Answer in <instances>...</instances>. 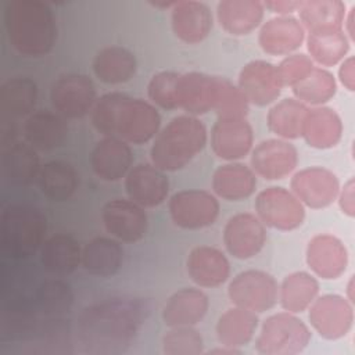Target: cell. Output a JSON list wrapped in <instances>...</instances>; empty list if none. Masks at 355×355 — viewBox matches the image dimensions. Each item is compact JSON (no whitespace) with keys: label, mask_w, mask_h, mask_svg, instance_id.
<instances>
[{"label":"cell","mask_w":355,"mask_h":355,"mask_svg":"<svg viewBox=\"0 0 355 355\" xmlns=\"http://www.w3.org/2000/svg\"><path fill=\"white\" fill-rule=\"evenodd\" d=\"M125 190L133 202L143 208L162 204L169 191V180L164 171L153 164H137L125 176Z\"/></svg>","instance_id":"obj_17"},{"label":"cell","mask_w":355,"mask_h":355,"mask_svg":"<svg viewBox=\"0 0 355 355\" xmlns=\"http://www.w3.org/2000/svg\"><path fill=\"white\" fill-rule=\"evenodd\" d=\"M46 230V216L37 207L10 204L1 212V250L14 259L28 258L43 245Z\"/></svg>","instance_id":"obj_5"},{"label":"cell","mask_w":355,"mask_h":355,"mask_svg":"<svg viewBox=\"0 0 355 355\" xmlns=\"http://www.w3.org/2000/svg\"><path fill=\"white\" fill-rule=\"evenodd\" d=\"M207 140V128L197 116L178 115L154 137L151 162L164 172L179 171L202 151Z\"/></svg>","instance_id":"obj_4"},{"label":"cell","mask_w":355,"mask_h":355,"mask_svg":"<svg viewBox=\"0 0 355 355\" xmlns=\"http://www.w3.org/2000/svg\"><path fill=\"white\" fill-rule=\"evenodd\" d=\"M42 169L37 150L28 141H8L1 144V173L11 186L25 187L37 180Z\"/></svg>","instance_id":"obj_20"},{"label":"cell","mask_w":355,"mask_h":355,"mask_svg":"<svg viewBox=\"0 0 355 355\" xmlns=\"http://www.w3.org/2000/svg\"><path fill=\"white\" fill-rule=\"evenodd\" d=\"M304 39V26L291 15H279L266 21L258 35L261 49L270 55L290 54L302 44Z\"/></svg>","instance_id":"obj_23"},{"label":"cell","mask_w":355,"mask_h":355,"mask_svg":"<svg viewBox=\"0 0 355 355\" xmlns=\"http://www.w3.org/2000/svg\"><path fill=\"white\" fill-rule=\"evenodd\" d=\"M338 204L341 211L352 218L355 215V180L354 178L348 179L343 189L338 191Z\"/></svg>","instance_id":"obj_47"},{"label":"cell","mask_w":355,"mask_h":355,"mask_svg":"<svg viewBox=\"0 0 355 355\" xmlns=\"http://www.w3.org/2000/svg\"><path fill=\"white\" fill-rule=\"evenodd\" d=\"M255 211L269 227L288 232L300 227L305 218L304 204L284 187H269L255 198Z\"/></svg>","instance_id":"obj_9"},{"label":"cell","mask_w":355,"mask_h":355,"mask_svg":"<svg viewBox=\"0 0 355 355\" xmlns=\"http://www.w3.org/2000/svg\"><path fill=\"white\" fill-rule=\"evenodd\" d=\"M162 351L166 355H200L204 351L202 337L193 326L171 327L162 337Z\"/></svg>","instance_id":"obj_44"},{"label":"cell","mask_w":355,"mask_h":355,"mask_svg":"<svg viewBox=\"0 0 355 355\" xmlns=\"http://www.w3.org/2000/svg\"><path fill=\"white\" fill-rule=\"evenodd\" d=\"M343 135V122L338 114L329 107L308 108L302 123L301 136L315 148L334 147Z\"/></svg>","instance_id":"obj_29"},{"label":"cell","mask_w":355,"mask_h":355,"mask_svg":"<svg viewBox=\"0 0 355 355\" xmlns=\"http://www.w3.org/2000/svg\"><path fill=\"white\" fill-rule=\"evenodd\" d=\"M93 72L107 85H119L130 80L137 69L135 54L122 46L101 49L93 60Z\"/></svg>","instance_id":"obj_32"},{"label":"cell","mask_w":355,"mask_h":355,"mask_svg":"<svg viewBox=\"0 0 355 355\" xmlns=\"http://www.w3.org/2000/svg\"><path fill=\"white\" fill-rule=\"evenodd\" d=\"M293 194L306 207L320 209L329 207L340 191L337 176L322 166L298 171L290 182Z\"/></svg>","instance_id":"obj_14"},{"label":"cell","mask_w":355,"mask_h":355,"mask_svg":"<svg viewBox=\"0 0 355 355\" xmlns=\"http://www.w3.org/2000/svg\"><path fill=\"white\" fill-rule=\"evenodd\" d=\"M133 154L129 143L115 136H104L90 153V165L97 178L115 182L130 171Z\"/></svg>","instance_id":"obj_18"},{"label":"cell","mask_w":355,"mask_h":355,"mask_svg":"<svg viewBox=\"0 0 355 355\" xmlns=\"http://www.w3.org/2000/svg\"><path fill=\"white\" fill-rule=\"evenodd\" d=\"M180 73L175 71H161L155 73L147 86V94L151 103L164 110L178 108V82Z\"/></svg>","instance_id":"obj_45"},{"label":"cell","mask_w":355,"mask_h":355,"mask_svg":"<svg viewBox=\"0 0 355 355\" xmlns=\"http://www.w3.org/2000/svg\"><path fill=\"white\" fill-rule=\"evenodd\" d=\"M92 123L104 136H115L130 144H144L154 140L159 132L161 115L146 100L111 92L96 101Z\"/></svg>","instance_id":"obj_2"},{"label":"cell","mask_w":355,"mask_h":355,"mask_svg":"<svg viewBox=\"0 0 355 355\" xmlns=\"http://www.w3.org/2000/svg\"><path fill=\"white\" fill-rule=\"evenodd\" d=\"M311 330L291 312L269 316L255 341L257 352L262 355H294L309 344Z\"/></svg>","instance_id":"obj_6"},{"label":"cell","mask_w":355,"mask_h":355,"mask_svg":"<svg viewBox=\"0 0 355 355\" xmlns=\"http://www.w3.org/2000/svg\"><path fill=\"white\" fill-rule=\"evenodd\" d=\"M258 327L255 312L233 306L223 312L216 323V337L220 345L233 348L248 344Z\"/></svg>","instance_id":"obj_37"},{"label":"cell","mask_w":355,"mask_h":355,"mask_svg":"<svg viewBox=\"0 0 355 355\" xmlns=\"http://www.w3.org/2000/svg\"><path fill=\"white\" fill-rule=\"evenodd\" d=\"M78 173L72 164L61 159L49 161L42 165L37 176L40 191L51 201L68 200L78 187Z\"/></svg>","instance_id":"obj_36"},{"label":"cell","mask_w":355,"mask_h":355,"mask_svg":"<svg viewBox=\"0 0 355 355\" xmlns=\"http://www.w3.org/2000/svg\"><path fill=\"white\" fill-rule=\"evenodd\" d=\"M171 25L179 40L187 44H197L209 35L212 14L208 6L201 1H176L172 7Z\"/></svg>","instance_id":"obj_22"},{"label":"cell","mask_w":355,"mask_h":355,"mask_svg":"<svg viewBox=\"0 0 355 355\" xmlns=\"http://www.w3.org/2000/svg\"><path fill=\"white\" fill-rule=\"evenodd\" d=\"M306 47L312 61L323 67H331L344 60L349 50V40L344 31L308 32Z\"/></svg>","instance_id":"obj_40"},{"label":"cell","mask_w":355,"mask_h":355,"mask_svg":"<svg viewBox=\"0 0 355 355\" xmlns=\"http://www.w3.org/2000/svg\"><path fill=\"white\" fill-rule=\"evenodd\" d=\"M50 100L57 114L68 119H78L92 112L97 101L96 87L86 75L65 73L53 82Z\"/></svg>","instance_id":"obj_8"},{"label":"cell","mask_w":355,"mask_h":355,"mask_svg":"<svg viewBox=\"0 0 355 355\" xmlns=\"http://www.w3.org/2000/svg\"><path fill=\"white\" fill-rule=\"evenodd\" d=\"M7 37L14 50L25 57H42L51 51L57 39L53 10L42 0H11L3 11Z\"/></svg>","instance_id":"obj_3"},{"label":"cell","mask_w":355,"mask_h":355,"mask_svg":"<svg viewBox=\"0 0 355 355\" xmlns=\"http://www.w3.org/2000/svg\"><path fill=\"white\" fill-rule=\"evenodd\" d=\"M237 87L248 103L265 107L280 96L283 86L277 78L276 65L265 60H254L241 68Z\"/></svg>","instance_id":"obj_16"},{"label":"cell","mask_w":355,"mask_h":355,"mask_svg":"<svg viewBox=\"0 0 355 355\" xmlns=\"http://www.w3.org/2000/svg\"><path fill=\"white\" fill-rule=\"evenodd\" d=\"M352 290H354V276H351V279H349V283H348V286H347V291H348V301L349 302H354V294H352Z\"/></svg>","instance_id":"obj_52"},{"label":"cell","mask_w":355,"mask_h":355,"mask_svg":"<svg viewBox=\"0 0 355 355\" xmlns=\"http://www.w3.org/2000/svg\"><path fill=\"white\" fill-rule=\"evenodd\" d=\"M319 293V282L308 272H294L286 276L279 288L282 308L291 313H301L309 308Z\"/></svg>","instance_id":"obj_38"},{"label":"cell","mask_w":355,"mask_h":355,"mask_svg":"<svg viewBox=\"0 0 355 355\" xmlns=\"http://www.w3.org/2000/svg\"><path fill=\"white\" fill-rule=\"evenodd\" d=\"M265 241V225L254 214H236L229 218L225 225V247L227 252L237 259H250L255 257L263 248Z\"/></svg>","instance_id":"obj_13"},{"label":"cell","mask_w":355,"mask_h":355,"mask_svg":"<svg viewBox=\"0 0 355 355\" xmlns=\"http://www.w3.org/2000/svg\"><path fill=\"white\" fill-rule=\"evenodd\" d=\"M308 107L297 98H283L268 112L266 123L272 133L283 139H298Z\"/></svg>","instance_id":"obj_39"},{"label":"cell","mask_w":355,"mask_h":355,"mask_svg":"<svg viewBox=\"0 0 355 355\" xmlns=\"http://www.w3.org/2000/svg\"><path fill=\"white\" fill-rule=\"evenodd\" d=\"M73 291L61 279H49L39 284L35 293L33 305L43 316H62L73 305Z\"/></svg>","instance_id":"obj_41"},{"label":"cell","mask_w":355,"mask_h":355,"mask_svg":"<svg viewBox=\"0 0 355 355\" xmlns=\"http://www.w3.org/2000/svg\"><path fill=\"white\" fill-rule=\"evenodd\" d=\"M123 259L121 244L110 237H94L82 250V265L93 276L115 275Z\"/></svg>","instance_id":"obj_34"},{"label":"cell","mask_w":355,"mask_h":355,"mask_svg":"<svg viewBox=\"0 0 355 355\" xmlns=\"http://www.w3.org/2000/svg\"><path fill=\"white\" fill-rule=\"evenodd\" d=\"M25 141L33 148L49 151L60 147L68 135V125L65 118L49 110H39L32 112L22 125Z\"/></svg>","instance_id":"obj_24"},{"label":"cell","mask_w":355,"mask_h":355,"mask_svg":"<svg viewBox=\"0 0 355 355\" xmlns=\"http://www.w3.org/2000/svg\"><path fill=\"white\" fill-rule=\"evenodd\" d=\"M295 98L302 104L320 105L327 103L337 90L336 79L324 68H313L302 80L291 87Z\"/></svg>","instance_id":"obj_42"},{"label":"cell","mask_w":355,"mask_h":355,"mask_svg":"<svg viewBox=\"0 0 355 355\" xmlns=\"http://www.w3.org/2000/svg\"><path fill=\"white\" fill-rule=\"evenodd\" d=\"M313 68V61L308 55L291 54L283 58L279 65H276V72L283 87H293L300 80H302Z\"/></svg>","instance_id":"obj_46"},{"label":"cell","mask_w":355,"mask_h":355,"mask_svg":"<svg viewBox=\"0 0 355 355\" xmlns=\"http://www.w3.org/2000/svg\"><path fill=\"white\" fill-rule=\"evenodd\" d=\"M209 301L198 288H182L173 293L162 308V320L169 327L194 326L207 313Z\"/></svg>","instance_id":"obj_27"},{"label":"cell","mask_w":355,"mask_h":355,"mask_svg":"<svg viewBox=\"0 0 355 355\" xmlns=\"http://www.w3.org/2000/svg\"><path fill=\"white\" fill-rule=\"evenodd\" d=\"M354 18H355V7H352L348 12V15L344 18V25L343 28H345L347 35L351 40L355 39V33H354Z\"/></svg>","instance_id":"obj_50"},{"label":"cell","mask_w":355,"mask_h":355,"mask_svg":"<svg viewBox=\"0 0 355 355\" xmlns=\"http://www.w3.org/2000/svg\"><path fill=\"white\" fill-rule=\"evenodd\" d=\"M37 86L29 78H11L0 89L1 125H17L21 118H28L36 104Z\"/></svg>","instance_id":"obj_25"},{"label":"cell","mask_w":355,"mask_h":355,"mask_svg":"<svg viewBox=\"0 0 355 355\" xmlns=\"http://www.w3.org/2000/svg\"><path fill=\"white\" fill-rule=\"evenodd\" d=\"M297 11L308 32L344 31L345 4L341 0H304Z\"/></svg>","instance_id":"obj_35"},{"label":"cell","mask_w":355,"mask_h":355,"mask_svg":"<svg viewBox=\"0 0 355 355\" xmlns=\"http://www.w3.org/2000/svg\"><path fill=\"white\" fill-rule=\"evenodd\" d=\"M306 263L322 279L340 277L348 265V252L333 234H316L306 247Z\"/></svg>","instance_id":"obj_21"},{"label":"cell","mask_w":355,"mask_h":355,"mask_svg":"<svg viewBox=\"0 0 355 355\" xmlns=\"http://www.w3.org/2000/svg\"><path fill=\"white\" fill-rule=\"evenodd\" d=\"M168 209L178 227L196 230L214 225L219 215V201L205 190H182L171 197Z\"/></svg>","instance_id":"obj_10"},{"label":"cell","mask_w":355,"mask_h":355,"mask_svg":"<svg viewBox=\"0 0 355 355\" xmlns=\"http://www.w3.org/2000/svg\"><path fill=\"white\" fill-rule=\"evenodd\" d=\"M209 354H223V355H234V354H241V351L239 348H233V347H227V345H222V348H214L209 349Z\"/></svg>","instance_id":"obj_51"},{"label":"cell","mask_w":355,"mask_h":355,"mask_svg":"<svg viewBox=\"0 0 355 355\" xmlns=\"http://www.w3.org/2000/svg\"><path fill=\"white\" fill-rule=\"evenodd\" d=\"M187 273L200 287H218L230 275V263L226 255L209 245L194 247L187 257Z\"/></svg>","instance_id":"obj_26"},{"label":"cell","mask_w":355,"mask_h":355,"mask_svg":"<svg viewBox=\"0 0 355 355\" xmlns=\"http://www.w3.org/2000/svg\"><path fill=\"white\" fill-rule=\"evenodd\" d=\"M178 108H182L187 115H201L212 111L214 97V76L202 72L180 73L178 82Z\"/></svg>","instance_id":"obj_31"},{"label":"cell","mask_w":355,"mask_h":355,"mask_svg":"<svg viewBox=\"0 0 355 355\" xmlns=\"http://www.w3.org/2000/svg\"><path fill=\"white\" fill-rule=\"evenodd\" d=\"M148 313L137 298H111L83 309L78 322V337L86 352L110 355L123 352L135 340Z\"/></svg>","instance_id":"obj_1"},{"label":"cell","mask_w":355,"mask_h":355,"mask_svg":"<svg viewBox=\"0 0 355 355\" xmlns=\"http://www.w3.org/2000/svg\"><path fill=\"white\" fill-rule=\"evenodd\" d=\"M265 7L258 0H222L216 7L219 25L233 36L251 33L259 26Z\"/></svg>","instance_id":"obj_28"},{"label":"cell","mask_w":355,"mask_h":355,"mask_svg":"<svg viewBox=\"0 0 355 355\" xmlns=\"http://www.w3.org/2000/svg\"><path fill=\"white\" fill-rule=\"evenodd\" d=\"M301 4V0L293 1V0H275V1H265L263 7L270 10L272 12H277L280 15H288L298 10Z\"/></svg>","instance_id":"obj_49"},{"label":"cell","mask_w":355,"mask_h":355,"mask_svg":"<svg viewBox=\"0 0 355 355\" xmlns=\"http://www.w3.org/2000/svg\"><path fill=\"white\" fill-rule=\"evenodd\" d=\"M252 141V128L245 118L218 119L211 130L212 151L226 161L244 158L250 153Z\"/></svg>","instance_id":"obj_19"},{"label":"cell","mask_w":355,"mask_h":355,"mask_svg":"<svg viewBox=\"0 0 355 355\" xmlns=\"http://www.w3.org/2000/svg\"><path fill=\"white\" fill-rule=\"evenodd\" d=\"M227 294L234 306L261 313L276 305L279 286L268 272L248 269L234 276L227 287Z\"/></svg>","instance_id":"obj_7"},{"label":"cell","mask_w":355,"mask_h":355,"mask_svg":"<svg viewBox=\"0 0 355 355\" xmlns=\"http://www.w3.org/2000/svg\"><path fill=\"white\" fill-rule=\"evenodd\" d=\"M212 111L216 112L218 119L245 118L248 112V101L240 89L229 79L214 76Z\"/></svg>","instance_id":"obj_43"},{"label":"cell","mask_w":355,"mask_h":355,"mask_svg":"<svg viewBox=\"0 0 355 355\" xmlns=\"http://www.w3.org/2000/svg\"><path fill=\"white\" fill-rule=\"evenodd\" d=\"M338 78L343 86L348 89L349 92H354L355 89V60L352 55L345 58L338 69Z\"/></svg>","instance_id":"obj_48"},{"label":"cell","mask_w":355,"mask_h":355,"mask_svg":"<svg viewBox=\"0 0 355 355\" xmlns=\"http://www.w3.org/2000/svg\"><path fill=\"white\" fill-rule=\"evenodd\" d=\"M257 178L252 169L240 162L220 165L212 175L214 193L227 201H240L254 194Z\"/></svg>","instance_id":"obj_33"},{"label":"cell","mask_w":355,"mask_h":355,"mask_svg":"<svg viewBox=\"0 0 355 355\" xmlns=\"http://www.w3.org/2000/svg\"><path fill=\"white\" fill-rule=\"evenodd\" d=\"M309 322L326 340H338L351 330L354 323L352 302L338 294H326L309 305Z\"/></svg>","instance_id":"obj_11"},{"label":"cell","mask_w":355,"mask_h":355,"mask_svg":"<svg viewBox=\"0 0 355 355\" xmlns=\"http://www.w3.org/2000/svg\"><path fill=\"white\" fill-rule=\"evenodd\" d=\"M298 165L297 148L283 139L261 141L251 153L254 173L266 180H277L290 175Z\"/></svg>","instance_id":"obj_15"},{"label":"cell","mask_w":355,"mask_h":355,"mask_svg":"<svg viewBox=\"0 0 355 355\" xmlns=\"http://www.w3.org/2000/svg\"><path fill=\"white\" fill-rule=\"evenodd\" d=\"M101 219L105 230L125 243H136L141 240L148 227L144 208L132 200L115 198L105 202L101 211Z\"/></svg>","instance_id":"obj_12"},{"label":"cell","mask_w":355,"mask_h":355,"mask_svg":"<svg viewBox=\"0 0 355 355\" xmlns=\"http://www.w3.org/2000/svg\"><path fill=\"white\" fill-rule=\"evenodd\" d=\"M82 262V250L79 243L69 234L57 233L44 240L40 247L42 266L58 276L72 273Z\"/></svg>","instance_id":"obj_30"}]
</instances>
